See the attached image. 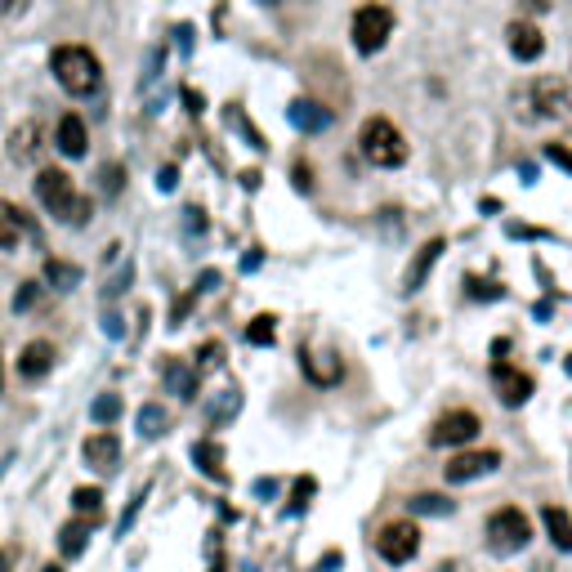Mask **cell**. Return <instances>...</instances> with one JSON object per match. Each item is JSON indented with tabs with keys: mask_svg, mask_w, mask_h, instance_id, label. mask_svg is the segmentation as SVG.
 <instances>
[{
	"mask_svg": "<svg viewBox=\"0 0 572 572\" xmlns=\"http://www.w3.org/2000/svg\"><path fill=\"white\" fill-rule=\"evenodd\" d=\"M50 72H54V81H59L63 90L76 94V99H85V94H94L103 85L99 54L85 50V45H59V50L50 54Z\"/></svg>",
	"mask_w": 572,
	"mask_h": 572,
	"instance_id": "1",
	"label": "cell"
},
{
	"mask_svg": "<svg viewBox=\"0 0 572 572\" xmlns=\"http://www.w3.org/2000/svg\"><path fill=\"white\" fill-rule=\"evenodd\" d=\"M36 202L54 219H63V224H85V219H90V202L76 193L68 170H41V175H36Z\"/></svg>",
	"mask_w": 572,
	"mask_h": 572,
	"instance_id": "2",
	"label": "cell"
},
{
	"mask_svg": "<svg viewBox=\"0 0 572 572\" xmlns=\"http://www.w3.org/2000/svg\"><path fill=\"white\" fill-rule=\"evenodd\" d=\"M362 157L371 161V166H380V170H394V166H403L407 161V139H403V130L394 126V121H385V117H371L367 126H362Z\"/></svg>",
	"mask_w": 572,
	"mask_h": 572,
	"instance_id": "3",
	"label": "cell"
},
{
	"mask_svg": "<svg viewBox=\"0 0 572 572\" xmlns=\"http://www.w3.org/2000/svg\"><path fill=\"white\" fill-rule=\"evenodd\" d=\"M349 36H354L358 54H376L380 45L394 36V14L385 5H362L354 18H349Z\"/></svg>",
	"mask_w": 572,
	"mask_h": 572,
	"instance_id": "4",
	"label": "cell"
},
{
	"mask_svg": "<svg viewBox=\"0 0 572 572\" xmlns=\"http://www.w3.org/2000/svg\"><path fill=\"white\" fill-rule=\"evenodd\" d=\"M532 537V523L523 510H514V505H501L497 514L488 519V546L497 550V555H514V550H523Z\"/></svg>",
	"mask_w": 572,
	"mask_h": 572,
	"instance_id": "5",
	"label": "cell"
},
{
	"mask_svg": "<svg viewBox=\"0 0 572 572\" xmlns=\"http://www.w3.org/2000/svg\"><path fill=\"white\" fill-rule=\"evenodd\" d=\"M376 550H380V559L385 564H412L416 559V550H421V528L416 523H407V519H394V523H385V528L376 532Z\"/></svg>",
	"mask_w": 572,
	"mask_h": 572,
	"instance_id": "6",
	"label": "cell"
},
{
	"mask_svg": "<svg viewBox=\"0 0 572 572\" xmlns=\"http://www.w3.org/2000/svg\"><path fill=\"white\" fill-rule=\"evenodd\" d=\"M479 412H465V407H456V412H447V416H438L434 429H429V447H465V443H474L479 438Z\"/></svg>",
	"mask_w": 572,
	"mask_h": 572,
	"instance_id": "7",
	"label": "cell"
},
{
	"mask_svg": "<svg viewBox=\"0 0 572 572\" xmlns=\"http://www.w3.org/2000/svg\"><path fill=\"white\" fill-rule=\"evenodd\" d=\"M501 465V452H461L443 465V479L447 483H470V479H483Z\"/></svg>",
	"mask_w": 572,
	"mask_h": 572,
	"instance_id": "8",
	"label": "cell"
},
{
	"mask_svg": "<svg viewBox=\"0 0 572 572\" xmlns=\"http://www.w3.org/2000/svg\"><path fill=\"white\" fill-rule=\"evenodd\" d=\"M45 148H50V143H45L41 121H23V126L9 135V157H14L18 166H36V161L45 157Z\"/></svg>",
	"mask_w": 572,
	"mask_h": 572,
	"instance_id": "9",
	"label": "cell"
},
{
	"mask_svg": "<svg viewBox=\"0 0 572 572\" xmlns=\"http://www.w3.org/2000/svg\"><path fill=\"white\" fill-rule=\"evenodd\" d=\"M81 456H85V465H90V470L112 474V470H117V461H121V438L112 434V429H99V434H90L81 443Z\"/></svg>",
	"mask_w": 572,
	"mask_h": 572,
	"instance_id": "10",
	"label": "cell"
},
{
	"mask_svg": "<svg viewBox=\"0 0 572 572\" xmlns=\"http://www.w3.org/2000/svg\"><path fill=\"white\" fill-rule=\"evenodd\" d=\"M492 380H497L505 407H523V403L532 398V376H528V371H514L505 358L492 362Z\"/></svg>",
	"mask_w": 572,
	"mask_h": 572,
	"instance_id": "11",
	"label": "cell"
},
{
	"mask_svg": "<svg viewBox=\"0 0 572 572\" xmlns=\"http://www.w3.org/2000/svg\"><path fill=\"white\" fill-rule=\"evenodd\" d=\"M532 103H537L541 117H568L572 112V94L559 76H541V81L532 85Z\"/></svg>",
	"mask_w": 572,
	"mask_h": 572,
	"instance_id": "12",
	"label": "cell"
},
{
	"mask_svg": "<svg viewBox=\"0 0 572 572\" xmlns=\"http://www.w3.org/2000/svg\"><path fill=\"white\" fill-rule=\"evenodd\" d=\"M510 54L519 63H537L541 54H546V36H541L537 23H528V18H519V23H510Z\"/></svg>",
	"mask_w": 572,
	"mask_h": 572,
	"instance_id": "13",
	"label": "cell"
},
{
	"mask_svg": "<svg viewBox=\"0 0 572 572\" xmlns=\"http://www.w3.org/2000/svg\"><path fill=\"white\" fill-rule=\"evenodd\" d=\"M286 121H291L295 130H304V135H322V130L331 126V112L313 99H295L291 108H286Z\"/></svg>",
	"mask_w": 572,
	"mask_h": 572,
	"instance_id": "14",
	"label": "cell"
},
{
	"mask_svg": "<svg viewBox=\"0 0 572 572\" xmlns=\"http://www.w3.org/2000/svg\"><path fill=\"white\" fill-rule=\"evenodd\" d=\"M50 371H54V345H50V340H32V345L18 354V376L45 380Z\"/></svg>",
	"mask_w": 572,
	"mask_h": 572,
	"instance_id": "15",
	"label": "cell"
},
{
	"mask_svg": "<svg viewBox=\"0 0 572 572\" xmlns=\"http://www.w3.org/2000/svg\"><path fill=\"white\" fill-rule=\"evenodd\" d=\"M54 143H59L63 157H85V148H90V135H85V121L68 112V117L59 121V130H54Z\"/></svg>",
	"mask_w": 572,
	"mask_h": 572,
	"instance_id": "16",
	"label": "cell"
},
{
	"mask_svg": "<svg viewBox=\"0 0 572 572\" xmlns=\"http://www.w3.org/2000/svg\"><path fill=\"white\" fill-rule=\"evenodd\" d=\"M443 251H447V242H443V237H434V242H429V246H421V255H416V264H412V269H407V282H403V291H407V295H416V291H421L425 278H429V269H434V264H438V255H443Z\"/></svg>",
	"mask_w": 572,
	"mask_h": 572,
	"instance_id": "17",
	"label": "cell"
},
{
	"mask_svg": "<svg viewBox=\"0 0 572 572\" xmlns=\"http://www.w3.org/2000/svg\"><path fill=\"white\" fill-rule=\"evenodd\" d=\"M193 461H197V470H202L206 479H215V483L228 479V474H224V447H219L215 438H202V443H193Z\"/></svg>",
	"mask_w": 572,
	"mask_h": 572,
	"instance_id": "18",
	"label": "cell"
},
{
	"mask_svg": "<svg viewBox=\"0 0 572 572\" xmlns=\"http://www.w3.org/2000/svg\"><path fill=\"white\" fill-rule=\"evenodd\" d=\"M23 237H27V215L14 202H0V251L18 246Z\"/></svg>",
	"mask_w": 572,
	"mask_h": 572,
	"instance_id": "19",
	"label": "cell"
},
{
	"mask_svg": "<svg viewBox=\"0 0 572 572\" xmlns=\"http://www.w3.org/2000/svg\"><path fill=\"white\" fill-rule=\"evenodd\" d=\"M541 523H546L550 541H555V550H572V514L559 510V505H546L541 510Z\"/></svg>",
	"mask_w": 572,
	"mask_h": 572,
	"instance_id": "20",
	"label": "cell"
},
{
	"mask_svg": "<svg viewBox=\"0 0 572 572\" xmlns=\"http://www.w3.org/2000/svg\"><path fill=\"white\" fill-rule=\"evenodd\" d=\"M90 528H94L90 519H72V523H63V528H59V550H63V559L85 555V541H90Z\"/></svg>",
	"mask_w": 572,
	"mask_h": 572,
	"instance_id": "21",
	"label": "cell"
},
{
	"mask_svg": "<svg viewBox=\"0 0 572 572\" xmlns=\"http://www.w3.org/2000/svg\"><path fill=\"white\" fill-rule=\"evenodd\" d=\"M300 367H304V376H309L313 385H336L340 380V362L336 358H318V354H309V349H300Z\"/></svg>",
	"mask_w": 572,
	"mask_h": 572,
	"instance_id": "22",
	"label": "cell"
},
{
	"mask_svg": "<svg viewBox=\"0 0 572 572\" xmlns=\"http://www.w3.org/2000/svg\"><path fill=\"white\" fill-rule=\"evenodd\" d=\"M166 389L179 398H197V371L184 362H166Z\"/></svg>",
	"mask_w": 572,
	"mask_h": 572,
	"instance_id": "23",
	"label": "cell"
},
{
	"mask_svg": "<svg viewBox=\"0 0 572 572\" xmlns=\"http://www.w3.org/2000/svg\"><path fill=\"white\" fill-rule=\"evenodd\" d=\"M45 282H50L54 291H76V286H81V269L68 260H45Z\"/></svg>",
	"mask_w": 572,
	"mask_h": 572,
	"instance_id": "24",
	"label": "cell"
},
{
	"mask_svg": "<svg viewBox=\"0 0 572 572\" xmlns=\"http://www.w3.org/2000/svg\"><path fill=\"white\" fill-rule=\"evenodd\" d=\"M170 425V412L161 403H143L139 407V438H161Z\"/></svg>",
	"mask_w": 572,
	"mask_h": 572,
	"instance_id": "25",
	"label": "cell"
},
{
	"mask_svg": "<svg viewBox=\"0 0 572 572\" xmlns=\"http://www.w3.org/2000/svg\"><path fill=\"white\" fill-rule=\"evenodd\" d=\"M72 510L81 514V519L99 523V519H103V492H99V488H76V492H72Z\"/></svg>",
	"mask_w": 572,
	"mask_h": 572,
	"instance_id": "26",
	"label": "cell"
},
{
	"mask_svg": "<svg viewBox=\"0 0 572 572\" xmlns=\"http://www.w3.org/2000/svg\"><path fill=\"white\" fill-rule=\"evenodd\" d=\"M273 340H278V331H273V318H269V313H260V318H251V327H246V345H260V349H269Z\"/></svg>",
	"mask_w": 572,
	"mask_h": 572,
	"instance_id": "27",
	"label": "cell"
},
{
	"mask_svg": "<svg viewBox=\"0 0 572 572\" xmlns=\"http://www.w3.org/2000/svg\"><path fill=\"white\" fill-rule=\"evenodd\" d=\"M412 510L416 514H434V519H443V514H452L456 505L447 497H438V492H421V497H412Z\"/></svg>",
	"mask_w": 572,
	"mask_h": 572,
	"instance_id": "28",
	"label": "cell"
},
{
	"mask_svg": "<svg viewBox=\"0 0 572 572\" xmlns=\"http://www.w3.org/2000/svg\"><path fill=\"white\" fill-rule=\"evenodd\" d=\"M90 416L99 425H112L121 416V398L117 394H99V398H94V407H90Z\"/></svg>",
	"mask_w": 572,
	"mask_h": 572,
	"instance_id": "29",
	"label": "cell"
},
{
	"mask_svg": "<svg viewBox=\"0 0 572 572\" xmlns=\"http://www.w3.org/2000/svg\"><path fill=\"white\" fill-rule=\"evenodd\" d=\"M237 407H242V394H237V389H228V394H224V403L211 407V425H228V421H233V412H237Z\"/></svg>",
	"mask_w": 572,
	"mask_h": 572,
	"instance_id": "30",
	"label": "cell"
},
{
	"mask_svg": "<svg viewBox=\"0 0 572 572\" xmlns=\"http://www.w3.org/2000/svg\"><path fill=\"white\" fill-rule=\"evenodd\" d=\"M313 488H318V483L309 479V474H304V479H295V492H291V505H286V514H300L304 505H309V497H313Z\"/></svg>",
	"mask_w": 572,
	"mask_h": 572,
	"instance_id": "31",
	"label": "cell"
},
{
	"mask_svg": "<svg viewBox=\"0 0 572 572\" xmlns=\"http://www.w3.org/2000/svg\"><path fill=\"white\" fill-rule=\"evenodd\" d=\"M143 501H148V483H143V488L135 492V501H130V505H126V514H121V537H126V532H130V528H135V519H139Z\"/></svg>",
	"mask_w": 572,
	"mask_h": 572,
	"instance_id": "32",
	"label": "cell"
},
{
	"mask_svg": "<svg viewBox=\"0 0 572 572\" xmlns=\"http://www.w3.org/2000/svg\"><path fill=\"white\" fill-rule=\"evenodd\" d=\"M465 286H470V295H474V300H501V286H497V282L470 278V282H465Z\"/></svg>",
	"mask_w": 572,
	"mask_h": 572,
	"instance_id": "33",
	"label": "cell"
},
{
	"mask_svg": "<svg viewBox=\"0 0 572 572\" xmlns=\"http://www.w3.org/2000/svg\"><path fill=\"white\" fill-rule=\"evenodd\" d=\"M197 362H202V367H219V362H224V345H219V340H206Z\"/></svg>",
	"mask_w": 572,
	"mask_h": 572,
	"instance_id": "34",
	"label": "cell"
},
{
	"mask_svg": "<svg viewBox=\"0 0 572 572\" xmlns=\"http://www.w3.org/2000/svg\"><path fill=\"white\" fill-rule=\"evenodd\" d=\"M36 295H41V286H36V282H27L23 291L14 295V309H32V304H36Z\"/></svg>",
	"mask_w": 572,
	"mask_h": 572,
	"instance_id": "35",
	"label": "cell"
},
{
	"mask_svg": "<svg viewBox=\"0 0 572 572\" xmlns=\"http://www.w3.org/2000/svg\"><path fill=\"white\" fill-rule=\"evenodd\" d=\"M117 188H121V166H103V193H117Z\"/></svg>",
	"mask_w": 572,
	"mask_h": 572,
	"instance_id": "36",
	"label": "cell"
},
{
	"mask_svg": "<svg viewBox=\"0 0 572 572\" xmlns=\"http://www.w3.org/2000/svg\"><path fill=\"white\" fill-rule=\"evenodd\" d=\"M550 161H555V166H564V170H572V152L559 148V143H550Z\"/></svg>",
	"mask_w": 572,
	"mask_h": 572,
	"instance_id": "37",
	"label": "cell"
},
{
	"mask_svg": "<svg viewBox=\"0 0 572 572\" xmlns=\"http://www.w3.org/2000/svg\"><path fill=\"white\" fill-rule=\"evenodd\" d=\"M175 179H179V170H175V166H166V170L157 175V188H161V193H170V188H175Z\"/></svg>",
	"mask_w": 572,
	"mask_h": 572,
	"instance_id": "38",
	"label": "cell"
},
{
	"mask_svg": "<svg viewBox=\"0 0 572 572\" xmlns=\"http://www.w3.org/2000/svg\"><path fill=\"white\" fill-rule=\"evenodd\" d=\"M340 564H345V555H340V550H331V555H327V559H322V564H318V572H336Z\"/></svg>",
	"mask_w": 572,
	"mask_h": 572,
	"instance_id": "39",
	"label": "cell"
},
{
	"mask_svg": "<svg viewBox=\"0 0 572 572\" xmlns=\"http://www.w3.org/2000/svg\"><path fill=\"white\" fill-rule=\"evenodd\" d=\"M295 188H300V193H309V188H313V179H309V166H295Z\"/></svg>",
	"mask_w": 572,
	"mask_h": 572,
	"instance_id": "40",
	"label": "cell"
},
{
	"mask_svg": "<svg viewBox=\"0 0 572 572\" xmlns=\"http://www.w3.org/2000/svg\"><path fill=\"white\" fill-rule=\"evenodd\" d=\"M188 228H193V233H202V228H206V219H202V211H197V206H188Z\"/></svg>",
	"mask_w": 572,
	"mask_h": 572,
	"instance_id": "41",
	"label": "cell"
},
{
	"mask_svg": "<svg viewBox=\"0 0 572 572\" xmlns=\"http://www.w3.org/2000/svg\"><path fill=\"white\" fill-rule=\"evenodd\" d=\"M23 9H27V0H0V14H9V18L23 14Z\"/></svg>",
	"mask_w": 572,
	"mask_h": 572,
	"instance_id": "42",
	"label": "cell"
},
{
	"mask_svg": "<svg viewBox=\"0 0 572 572\" xmlns=\"http://www.w3.org/2000/svg\"><path fill=\"white\" fill-rule=\"evenodd\" d=\"M273 492H278V479H260V483H255V497H273Z\"/></svg>",
	"mask_w": 572,
	"mask_h": 572,
	"instance_id": "43",
	"label": "cell"
},
{
	"mask_svg": "<svg viewBox=\"0 0 572 572\" xmlns=\"http://www.w3.org/2000/svg\"><path fill=\"white\" fill-rule=\"evenodd\" d=\"M103 331H108V336H112V340H117V336H121V318H117V313H108V318H103Z\"/></svg>",
	"mask_w": 572,
	"mask_h": 572,
	"instance_id": "44",
	"label": "cell"
},
{
	"mask_svg": "<svg viewBox=\"0 0 572 572\" xmlns=\"http://www.w3.org/2000/svg\"><path fill=\"white\" fill-rule=\"evenodd\" d=\"M219 286V273H202V286H197V291H215Z\"/></svg>",
	"mask_w": 572,
	"mask_h": 572,
	"instance_id": "45",
	"label": "cell"
},
{
	"mask_svg": "<svg viewBox=\"0 0 572 572\" xmlns=\"http://www.w3.org/2000/svg\"><path fill=\"white\" fill-rule=\"evenodd\" d=\"M184 99H188V112H202V94H193V90H184Z\"/></svg>",
	"mask_w": 572,
	"mask_h": 572,
	"instance_id": "46",
	"label": "cell"
},
{
	"mask_svg": "<svg viewBox=\"0 0 572 572\" xmlns=\"http://www.w3.org/2000/svg\"><path fill=\"white\" fill-rule=\"evenodd\" d=\"M523 9H546V0H519Z\"/></svg>",
	"mask_w": 572,
	"mask_h": 572,
	"instance_id": "47",
	"label": "cell"
},
{
	"mask_svg": "<svg viewBox=\"0 0 572 572\" xmlns=\"http://www.w3.org/2000/svg\"><path fill=\"white\" fill-rule=\"evenodd\" d=\"M0 572H9V555H5V550H0Z\"/></svg>",
	"mask_w": 572,
	"mask_h": 572,
	"instance_id": "48",
	"label": "cell"
},
{
	"mask_svg": "<svg viewBox=\"0 0 572 572\" xmlns=\"http://www.w3.org/2000/svg\"><path fill=\"white\" fill-rule=\"evenodd\" d=\"M564 371H568V376H572V354H568V358H564Z\"/></svg>",
	"mask_w": 572,
	"mask_h": 572,
	"instance_id": "49",
	"label": "cell"
},
{
	"mask_svg": "<svg viewBox=\"0 0 572 572\" xmlns=\"http://www.w3.org/2000/svg\"><path fill=\"white\" fill-rule=\"evenodd\" d=\"M45 572H63V568H59V564H50V568H45Z\"/></svg>",
	"mask_w": 572,
	"mask_h": 572,
	"instance_id": "50",
	"label": "cell"
},
{
	"mask_svg": "<svg viewBox=\"0 0 572 572\" xmlns=\"http://www.w3.org/2000/svg\"><path fill=\"white\" fill-rule=\"evenodd\" d=\"M264 5H278V0H264Z\"/></svg>",
	"mask_w": 572,
	"mask_h": 572,
	"instance_id": "51",
	"label": "cell"
},
{
	"mask_svg": "<svg viewBox=\"0 0 572 572\" xmlns=\"http://www.w3.org/2000/svg\"><path fill=\"white\" fill-rule=\"evenodd\" d=\"M0 385H5V380H0Z\"/></svg>",
	"mask_w": 572,
	"mask_h": 572,
	"instance_id": "52",
	"label": "cell"
}]
</instances>
